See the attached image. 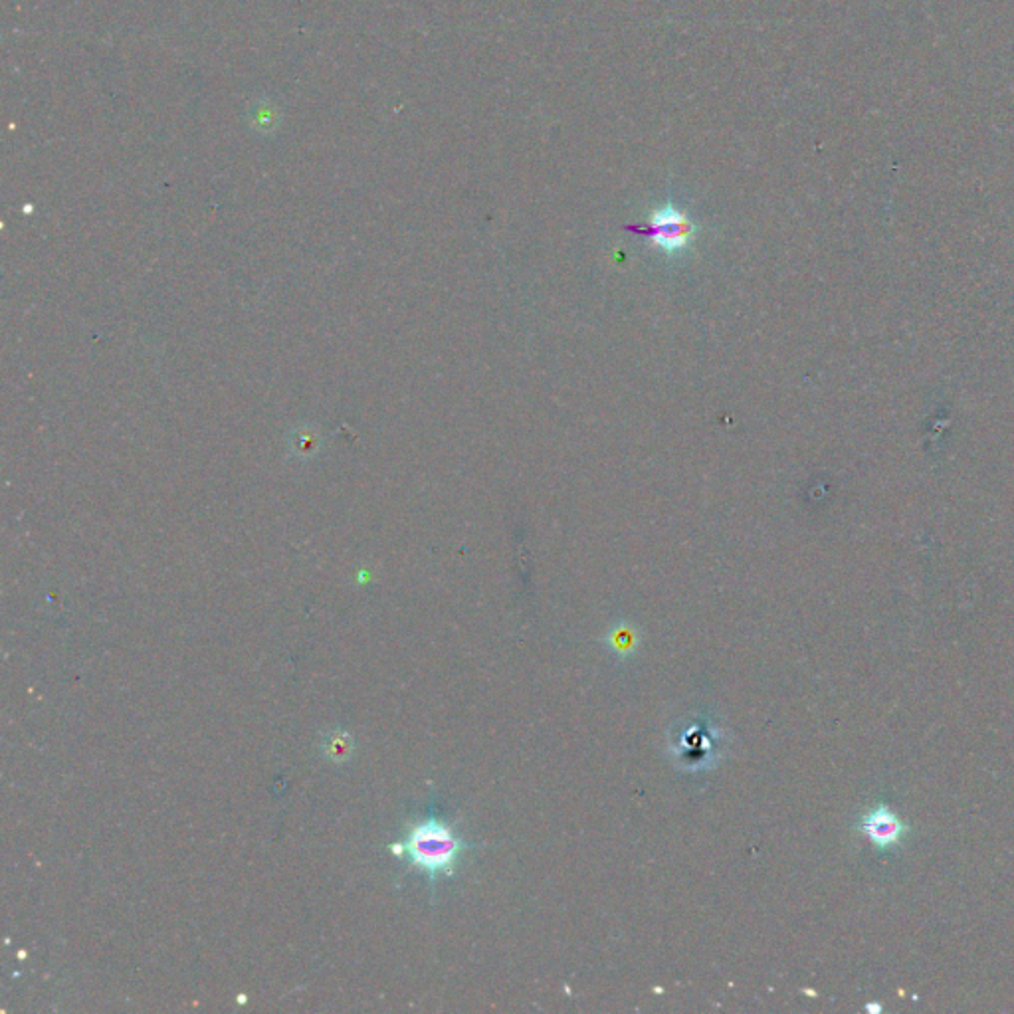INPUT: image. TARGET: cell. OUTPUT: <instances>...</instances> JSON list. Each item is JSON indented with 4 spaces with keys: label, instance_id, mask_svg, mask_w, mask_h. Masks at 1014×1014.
I'll list each match as a JSON object with an SVG mask.
<instances>
[{
    "label": "cell",
    "instance_id": "6da1fadb",
    "mask_svg": "<svg viewBox=\"0 0 1014 1014\" xmlns=\"http://www.w3.org/2000/svg\"><path fill=\"white\" fill-rule=\"evenodd\" d=\"M472 848L474 844L464 840L452 824L432 809L424 818L410 822L403 838L391 844L393 854L408 868L422 874L430 886H436L440 878L454 876L462 856Z\"/></svg>",
    "mask_w": 1014,
    "mask_h": 1014
},
{
    "label": "cell",
    "instance_id": "7a4b0ae2",
    "mask_svg": "<svg viewBox=\"0 0 1014 1014\" xmlns=\"http://www.w3.org/2000/svg\"><path fill=\"white\" fill-rule=\"evenodd\" d=\"M668 743L670 757L680 771L702 773L719 765V759L723 757L725 733L710 717H696L674 727L670 731Z\"/></svg>",
    "mask_w": 1014,
    "mask_h": 1014
},
{
    "label": "cell",
    "instance_id": "3957f363",
    "mask_svg": "<svg viewBox=\"0 0 1014 1014\" xmlns=\"http://www.w3.org/2000/svg\"><path fill=\"white\" fill-rule=\"evenodd\" d=\"M628 230L648 236L656 248L672 256L688 250L696 238V224L674 204L654 210L646 224L630 226Z\"/></svg>",
    "mask_w": 1014,
    "mask_h": 1014
},
{
    "label": "cell",
    "instance_id": "277c9868",
    "mask_svg": "<svg viewBox=\"0 0 1014 1014\" xmlns=\"http://www.w3.org/2000/svg\"><path fill=\"white\" fill-rule=\"evenodd\" d=\"M860 830L874 846L886 850L902 842L906 826L896 812L890 811L888 807H876L864 814Z\"/></svg>",
    "mask_w": 1014,
    "mask_h": 1014
},
{
    "label": "cell",
    "instance_id": "5b68a950",
    "mask_svg": "<svg viewBox=\"0 0 1014 1014\" xmlns=\"http://www.w3.org/2000/svg\"><path fill=\"white\" fill-rule=\"evenodd\" d=\"M353 737L347 731H333L323 741V751L333 763H347L353 757Z\"/></svg>",
    "mask_w": 1014,
    "mask_h": 1014
},
{
    "label": "cell",
    "instance_id": "8992f818",
    "mask_svg": "<svg viewBox=\"0 0 1014 1014\" xmlns=\"http://www.w3.org/2000/svg\"><path fill=\"white\" fill-rule=\"evenodd\" d=\"M609 644L612 652L622 654V656H630L636 648V632L630 630V626L622 624L610 632Z\"/></svg>",
    "mask_w": 1014,
    "mask_h": 1014
}]
</instances>
